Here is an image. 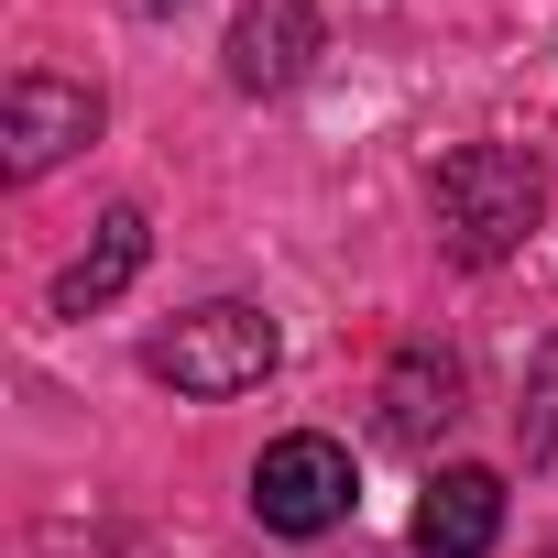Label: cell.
Here are the masks:
<instances>
[{"mask_svg":"<svg viewBox=\"0 0 558 558\" xmlns=\"http://www.w3.org/2000/svg\"><path fill=\"white\" fill-rule=\"evenodd\" d=\"M493 536H504V471H482V460L438 471L427 504H416V547L427 558H482Z\"/></svg>","mask_w":558,"mask_h":558,"instance_id":"6","label":"cell"},{"mask_svg":"<svg viewBox=\"0 0 558 558\" xmlns=\"http://www.w3.org/2000/svg\"><path fill=\"white\" fill-rule=\"evenodd\" d=\"M318 66V12L307 0H241L230 12V77L241 88H296Z\"/></svg>","mask_w":558,"mask_h":558,"instance_id":"5","label":"cell"},{"mask_svg":"<svg viewBox=\"0 0 558 558\" xmlns=\"http://www.w3.org/2000/svg\"><path fill=\"white\" fill-rule=\"evenodd\" d=\"M351 504H362V482H351V449H340V438H318V427L274 438V449L252 460V514H263L274 536H329Z\"/></svg>","mask_w":558,"mask_h":558,"instance_id":"3","label":"cell"},{"mask_svg":"<svg viewBox=\"0 0 558 558\" xmlns=\"http://www.w3.org/2000/svg\"><path fill=\"white\" fill-rule=\"evenodd\" d=\"M514 427H525V460H558V340L536 351V373H525V405H514Z\"/></svg>","mask_w":558,"mask_h":558,"instance_id":"9","label":"cell"},{"mask_svg":"<svg viewBox=\"0 0 558 558\" xmlns=\"http://www.w3.org/2000/svg\"><path fill=\"white\" fill-rule=\"evenodd\" d=\"M143 362H154V384H175V395H208V405H219V395H252L274 362H286V340H274V318H263V307L208 296V307H186Z\"/></svg>","mask_w":558,"mask_h":558,"instance_id":"2","label":"cell"},{"mask_svg":"<svg viewBox=\"0 0 558 558\" xmlns=\"http://www.w3.org/2000/svg\"><path fill=\"white\" fill-rule=\"evenodd\" d=\"M88 132H99V88H77V77H56V66H23L12 88H0V143H12V175H23V186L56 175Z\"/></svg>","mask_w":558,"mask_h":558,"instance_id":"4","label":"cell"},{"mask_svg":"<svg viewBox=\"0 0 558 558\" xmlns=\"http://www.w3.org/2000/svg\"><path fill=\"white\" fill-rule=\"evenodd\" d=\"M384 427H395L405 449H427L438 427H460V362H449V351H405V362L384 373Z\"/></svg>","mask_w":558,"mask_h":558,"instance_id":"8","label":"cell"},{"mask_svg":"<svg viewBox=\"0 0 558 558\" xmlns=\"http://www.w3.org/2000/svg\"><path fill=\"white\" fill-rule=\"evenodd\" d=\"M427 208H438V241H449L460 263H504V252L547 219V175H536V154H514V143H460V154L438 165Z\"/></svg>","mask_w":558,"mask_h":558,"instance_id":"1","label":"cell"},{"mask_svg":"<svg viewBox=\"0 0 558 558\" xmlns=\"http://www.w3.org/2000/svg\"><path fill=\"white\" fill-rule=\"evenodd\" d=\"M143 252H154V219H143V208H110V219L88 230V252H77V263L56 274V307H66V318L110 307V296L132 286V274H143Z\"/></svg>","mask_w":558,"mask_h":558,"instance_id":"7","label":"cell"}]
</instances>
